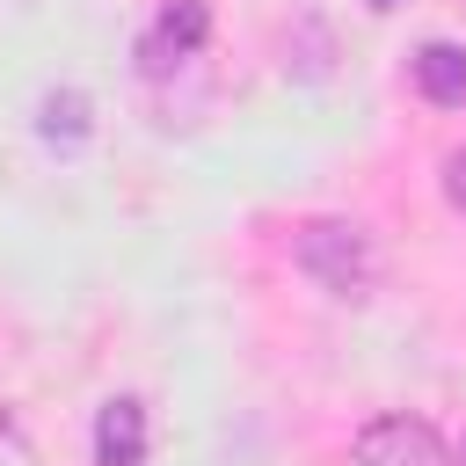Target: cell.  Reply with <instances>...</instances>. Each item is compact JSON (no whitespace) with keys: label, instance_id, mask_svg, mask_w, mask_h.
Listing matches in <instances>:
<instances>
[{"label":"cell","instance_id":"1","mask_svg":"<svg viewBox=\"0 0 466 466\" xmlns=\"http://www.w3.org/2000/svg\"><path fill=\"white\" fill-rule=\"evenodd\" d=\"M291 255H299V269L320 277L335 299H364V291L379 284V255H371L364 226H350V218H313V226H299Z\"/></svg>","mask_w":466,"mask_h":466},{"label":"cell","instance_id":"2","mask_svg":"<svg viewBox=\"0 0 466 466\" xmlns=\"http://www.w3.org/2000/svg\"><path fill=\"white\" fill-rule=\"evenodd\" d=\"M357 466H451V451L422 415H379L357 437Z\"/></svg>","mask_w":466,"mask_h":466},{"label":"cell","instance_id":"3","mask_svg":"<svg viewBox=\"0 0 466 466\" xmlns=\"http://www.w3.org/2000/svg\"><path fill=\"white\" fill-rule=\"evenodd\" d=\"M95 466H146V408L131 393L95 415Z\"/></svg>","mask_w":466,"mask_h":466},{"label":"cell","instance_id":"4","mask_svg":"<svg viewBox=\"0 0 466 466\" xmlns=\"http://www.w3.org/2000/svg\"><path fill=\"white\" fill-rule=\"evenodd\" d=\"M415 87L430 95V102H466V51L459 44H422L415 51Z\"/></svg>","mask_w":466,"mask_h":466},{"label":"cell","instance_id":"5","mask_svg":"<svg viewBox=\"0 0 466 466\" xmlns=\"http://www.w3.org/2000/svg\"><path fill=\"white\" fill-rule=\"evenodd\" d=\"M204 36H211V7H204V0H167V7H160V44H153V51H175V58H182V51H197Z\"/></svg>","mask_w":466,"mask_h":466},{"label":"cell","instance_id":"6","mask_svg":"<svg viewBox=\"0 0 466 466\" xmlns=\"http://www.w3.org/2000/svg\"><path fill=\"white\" fill-rule=\"evenodd\" d=\"M80 109H87L80 95H51V102H44V138H58V131L80 138Z\"/></svg>","mask_w":466,"mask_h":466},{"label":"cell","instance_id":"7","mask_svg":"<svg viewBox=\"0 0 466 466\" xmlns=\"http://www.w3.org/2000/svg\"><path fill=\"white\" fill-rule=\"evenodd\" d=\"M444 197H451V204L466 211V146H459V153L444 160Z\"/></svg>","mask_w":466,"mask_h":466},{"label":"cell","instance_id":"8","mask_svg":"<svg viewBox=\"0 0 466 466\" xmlns=\"http://www.w3.org/2000/svg\"><path fill=\"white\" fill-rule=\"evenodd\" d=\"M7 444H15V422H7V415H0V451H7Z\"/></svg>","mask_w":466,"mask_h":466},{"label":"cell","instance_id":"9","mask_svg":"<svg viewBox=\"0 0 466 466\" xmlns=\"http://www.w3.org/2000/svg\"><path fill=\"white\" fill-rule=\"evenodd\" d=\"M371 7H393V0H371Z\"/></svg>","mask_w":466,"mask_h":466},{"label":"cell","instance_id":"10","mask_svg":"<svg viewBox=\"0 0 466 466\" xmlns=\"http://www.w3.org/2000/svg\"><path fill=\"white\" fill-rule=\"evenodd\" d=\"M459 466H466V444H459Z\"/></svg>","mask_w":466,"mask_h":466}]
</instances>
